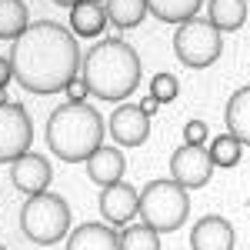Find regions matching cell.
Segmentation results:
<instances>
[{
  "label": "cell",
  "instance_id": "cell-1",
  "mask_svg": "<svg viewBox=\"0 0 250 250\" xmlns=\"http://www.w3.org/2000/svg\"><path fill=\"white\" fill-rule=\"evenodd\" d=\"M10 70L30 94H60L67 80L80 74L77 37L57 20H34L10 47Z\"/></svg>",
  "mask_w": 250,
  "mask_h": 250
},
{
  "label": "cell",
  "instance_id": "cell-2",
  "mask_svg": "<svg viewBox=\"0 0 250 250\" xmlns=\"http://www.w3.org/2000/svg\"><path fill=\"white\" fill-rule=\"evenodd\" d=\"M80 77L97 100H124L140 83V57L127 40L107 37L90 47L80 63Z\"/></svg>",
  "mask_w": 250,
  "mask_h": 250
},
{
  "label": "cell",
  "instance_id": "cell-3",
  "mask_svg": "<svg viewBox=\"0 0 250 250\" xmlns=\"http://www.w3.org/2000/svg\"><path fill=\"white\" fill-rule=\"evenodd\" d=\"M104 117L90 104H60L47 117V147L63 164H83L104 144Z\"/></svg>",
  "mask_w": 250,
  "mask_h": 250
},
{
  "label": "cell",
  "instance_id": "cell-4",
  "mask_svg": "<svg viewBox=\"0 0 250 250\" xmlns=\"http://www.w3.org/2000/svg\"><path fill=\"white\" fill-rule=\"evenodd\" d=\"M137 213L157 233L180 230L187 224V213H190V197H187V190L180 184H173V180H150L140 190V207H137Z\"/></svg>",
  "mask_w": 250,
  "mask_h": 250
},
{
  "label": "cell",
  "instance_id": "cell-5",
  "mask_svg": "<svg viewBox=\"0 0 250 250\" xmlns=\"http://www.w3.org/2000/svg\"><path fill=\"white\" fill-rule=\"evenodd\" d=\"M20 230L34 244H57L70 230V207L54 190H43L37 197H27L20 207Z\"/></svg>",
  "mask_w": 250,
  "mask_h": 250
},
{
  "label": "cell",
  "instance_id": "cell-6",
  "mask_svg": "<svg viewBox=\"0 0 250 250\" xmlns=\"http://www.w3.org/2000/svg\"><path fill=\"white\" fill-rule=\"evenodd\" d=\"M220 50H224V37H220V30L210 20L190 17L184 23H177V30H173V54H177V60L184 67L204 70V67L217 63Z\"/></svg>",
  "mask_w": 250,
  "mask_h": 250
},
{
  "label": "cell",
  "instance_id": "cell-7",
  "mask_svg": "<svg viewBox=\"0 0 250 250\" xmlns=\"http://www.w3.org/2000/svg\"><path fill=\"white\" fill-rule=\"evenodd\" d=\"M34 144V124L23 104H0V164H14Z\"/></svg>",
  "mask_w": 250,
  "mask_h": 250
},
{
  "label": "cell",
  "instance_id": "cell-8",
  "mask_svg": "<svg viewBox=\"0 0 250 250\" xmlns=\"http://www.w3.org/2000/svg\"><path fill=\"white\" fill-rule=\"evenodd\" d=\"M213 177V160L207 154V147H193L184 144L177 147L170 157V180L180 184L184 190H197V187H207Z\"/></svg>",
  "mask_w": 250,
  "mask_h": 250
},
{
  "label": "cell",
  "instance_id": "cell-9",
  "mask_svg": "<svg viewBox=\"0 0 250 250\" xmlns=\"http://www.w3.org/2000/svg\"><path fill=\"white\" fill-rule=\"evenodd\" d=\"M97 207L104 213V224H130L137 217V207H140V190H134L130 184H124V180H117L110 187H100V200H97Z\"/></svg>",
  "mask_w": 250,
  "mask_h": 250
},
{
  "label": "cell",
  "instance_id": "cell-10",
  "mask_svg": "<svg viewBox=\"0 0 250 250\" xmlns=\"http://www.w3.org/2000/svg\"><path fill=\"white\" fill-rule=\"evenodd\" d=\"M107 130H110V140L120 144V147H140L150 137V117L140 107H134V104H120L110 114Z\"/></svg>",
  "mask_w": 250,
  "mask_h": 250
},
{
  "label": "cell",
  "instance_id": "cell-11",
  "mask_svg": "<svg viewBox=\"0 0 250 250\" xmlns=\"http://www.w3.org/2000/svg\"><path fill=\"white\" fill-rule=\"evenodd\" d=\"M10 180H14V187L20 193H27V197H37L50 187V160L43 154H34V150H27L23 157H17L14 164H10Z\"/></svg>",
  "mask_w": 250,
  "mask_h": 250
},
{
  "label": "cell",
  "instance_id": "cell-12",
  "mask_svg": "<svg viewBox=\"0 0 250 250\" xmlns=\"http://www.w3.org/2000/svg\"><path fill=\"white\" fill-rule=\"evenodd\" d=\"M233 224L220 213H207L193 224L190 250H233Z\"/></svg>",
  "mask_w": 250,
  "mask_h": 250
},
{
  "label": "cell",
  "instance_id": "cell-13",
  "mask_svg": "<svg viewBox=\"0 0 250 250\" xmlns=\"http://www.w3.org/2000/svg\"><path fill=\"white\" fill-rule=\"evenodd\" d=\"M83 164H87V177L94 180L97 187H110L117 180H124V170H127L124 154H120L117 147H107V144H100Z\"/></svg>",
  "mask_w": 250,
  "mask_h": 250
},
{
  "label": "cell",
  "instance_id": "cell-14",
  "mask_svg": "<svg viewBox=\"0 0 250 250\" xmlns=\"http://www.w3.org/2000/svg\"><path fill=\"white\" fill-rule=\"evenodd\" d=\"M67 250H120V233L110 224H80L67 237Z\"/></svg>",
  "mask_w": 250,
  "mask_h": 250
},
{
  "label": "cell",
  "instance_id": "cell-15",
  "mask_svg": "<svg viewBox=\"0 0 250 250\" xmlns=\"http://www.w3.org/2000/svg\"><path fill=\"white\" fill-rule=\"evenodd\" d=\"M224 120H227V134L237 137L244 147H250V83L230 94Z\"/></svg>",
  "mask_w": 250,
  "mask_h": 250
},
{
  "label": "cell",
  "instance_id": "cell-16",
  "mask_svg": "<svg viewBox=\"0 0 250 250\" xmlns=\"http://www.w3.org/2000/svg\"><path fill=\"white\" fill-rule=\"evenodd\" d=\"M107 27V10L104 3H94V0H80L77 7H70V30L80 34V37H100Z\"/></svg>",
  "mask_w": 250,
  "mask_h": 250
},
{
  "label": "cell",
  "instance_id": "cell-17",
  "mask_svg": "<svg viewBox=\"0 0 250 250\" xmlns=\"http://www.w3.org/2000/svg\"><path fill=\"white\" fill-rule=\"evenodd\" d=\"M207 20H210L220 34L240 30L244 20H247V3L244 0H210L207 3Z\"/></svg>",
  "mask_w": 250,
  "mask_h": 250
},
{
  "label": "cell",
  "instance_id": "cell-18",
  "mask_svg": "<svg viewBox=\"0 0 250 250\" xmlns=\"http://www.w3.org/2000/svg\"><path fill=\"white\" fill-rule=\"evenodd\" d=\"M104 10L117 30H130V27H140V20L147 17V0H107Z\"/></svg>",
  "mask_w": 250,
  "mask_h": 250
},
{
  "label": "cell",
  "instance_id": "cell-19",
  "mask_svg": "<svg viewBox=\"0 0 250 250\" xmlns=\"http://www.w3.org/2000/svg\"><path fill=\"white\" fill-rule=\"evenodd\" d=\"M204 0H147V14H154L164 23H184L200 10Z\"/></svg>",
  "mask_w": 250,
  "mask_h": 250
},
{
  "label": "cell",
  "instance_id": "cell-20",
  "mask_svg": "<svg viewBox=\"0 0 250 250\" xmlns=\"http://www.w3.org/2000/svg\"><path fill=\"white\" fill-rule=\"evenodd\" d=\"M27 27H30V20H27V3H23V0H0V37L17 40Z\"/></svg>",
  "mask_w": 250,
  "mask_h": 250
},
{
  "label": "cell",
  "instance_id": "cell-21",
  "mask_svg": "<svg viewBox=\"0 0 250 250\" xmlns=\"http://www.w3.org/2000/svg\"><path fill=\"white\" fill-rule=\"evenodd\" d=\"M207 154H210L213 167H237L240 157H244V144L230 134H220L213 140H207Z\"/></svg>",
  "mask_w": 250,
  "mask_h": 250
},
{
  "label": "cell",
  "instance_id": "cell-22",
  "mask_svg": "<svg viewBox=\"0 0 250 250\" xmlns=\"http://www.w3.org/2000/svg\"><path fill=\"white\" fill-rule=\"evenodd\" d=\"M120 250H160V233L147 224H127L120 230Z\"/></svg>",
  "mask_w": 250,
  "mask_h": 250
},
{
  "label": "cell",
  "instance_id": "cell-23",
  "mask_svg": "<svg viewBox=\"0 0 250 250\" xmlns=\"http://www.w3.org/2000/svg\"><path fill=\"white\" fill-rule=\"evenodd\" d=\"M177 94H180V80L173 77V74H157V77L150 80V97H154L160 107H164V104H173Z\"/></svg>",
  "mask_w": 250,
  "mask_h": 250
},
{
  "label": "cell",
  "instance_id": "cell-24",
  "mask_svg": "<svg viewBox=\"0 0 250 250\" xmlns=\"http://www.w3.org/2000/svg\"><path fill=\"white\" fill-rule=\"evenodd\" d=\"M210 140V127L204 120H187L184 124V144H193V147H207Z\"/></svg>",
  "mask_w": 250,
  "mask_h": 250
},
{
  "label": "cell",
  "instance_id": "cell-25",
  "mask_svg": "<svg viewBox=\"0 0 250 250\" xmlns=\"http://www.w3.org/2000/svg\"><path fill=\"white\" fill-rule=\"evenodd\" d=\"M63 94H67V104H87V83H83V77H70L67 80V87H63Z\"/></svg>",
  "mask_w": 250,
  "mask_h": 250
},
{
  "label": "cell",
  "instance_id": "cell-26",
  "mask_svg": "<svg viewBox=\"0 0 250 250\" xmlns=\"http://www.w3.org/2000/svg\"><path fill=\"white\" fill-rule=\"evenodd\" d=\"M14 80V70H10V60L0 57V90H7V83Z\"/></svg>",
  "mask_w": 250,
  "mask_h": 250
},
{
  "label": "cell",
  "instance_id": "cell-27",
  "mask_svg": "<svg viewBox=\"0 0 250 250\" xmlns=\"http://www.w3.org/2000/svg\"><path fill=\"white\" fill-rule=\"evenodd\" d=\"M137 107H140V110H144V114H147V117H154L157 110H160V104H157L154 97H144V100H140V104H137Z\"/></svg>",
  "mask_w": 250,
  "mask_h": 250
},
{
  "label": "cell",
  "instance_id": "cell-28",
  "mask_svg": "<svg viewBox=\"0 0 250 250\" xmlns=\"http://www.w3.org/2000/svg\"><path fill=\"white\" fill-rule=\"evenodd\" d=\"M54 3H57V7H77L80 0H54Z\"/></svg>",
  "mask_w": 250,
  "mask_h": 250
},
{
  "label": "cell",
  "instance_id": "cell-29",
  "mask_svg": "<svg viewBox=\"0 0 250 250\" xmlns=\"http://www.w3.org/2000/svg\"><path fill=\"white\" fill-rule=\"evenodd\" d=\"M0 104H10V100H7V90H0Z\"/></svg>",
  "mask_w": 250,
  "mask_h": 250
},
{
  "label": "cell",
  "instance_id": "cell-30",
  "mask_svg": "<svg viewBox=\"0 0 250 250\" xmlns=\"http://www.w3.org/2000/svg\"><path fill=\"white\" fill-rule=\"evenodd\" d=\"M94 3H107V0H94Z\"/></svg>",
  "mask_w": 250,
  "mask_h": 250
},
{
  "label": "cell",
  "instance_id": "cell-31",
  "mask_svg": "<svg viewBox=\"0 0 250 250\" xmlns=\"http://www.w3.org/2000/svg\"><path fill=\"white\" fill-rule=\"evenodd\" d=\"M0 250H7V247H3V244H0Z\"/></svg>",
  "mask_w": 250,
  "mask_h": 250
}]
</instances>
